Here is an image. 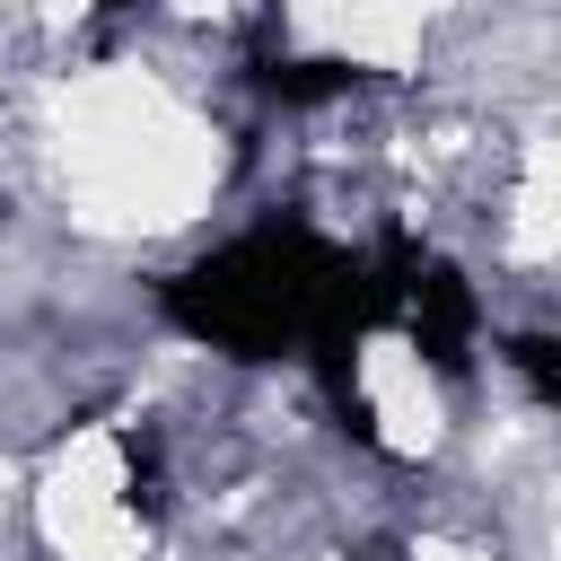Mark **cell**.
<instances>
[{
  "mask_svg": "<svg viewBox=\"0 0 561 561\" xmlns=\"http://www.w3.org/2000/svg\"><path fill=\"white\" fill-rule=\"evenodd\" d=\"M473 316H482V307H473V280H465L456 263H421L394 324L412 333V351H421L438 377H456V368L473 359Z\"/></svg>",
  "mask_w": 561,
  "mask_h": 561,
  "instance_id": "6da1fadb",
  "label": "cell"
},
{
  "mask_svg": "<svg viewBox=\"0 0 561 561\" xmlns=\"http://www.w3.org/2000/svg\"><path fill=\"white\" fill-rule=\"evenodd\" d=\"M508 368L526 377V394H535V403H552V412H561V333H517V342H508Z\"/></svg>",
  "mask_w": 561,
  "mask_h": 561,
  "instance_id": "3957f363",
  "label": "cell"
},
{
  "mask_svg": "<svg viewBox=\"0 0 561 561\" xmlns=\"http://www.w3.org/2000/svg\"><path fill=\"white\" fill-rule=\"evenodd\" d=\"M359 79H368V70H359V61H333V53H324V61H280V53H263V61H254V88L280 96V105H333V96H351Z\"/></svg>",
  "mask_w": 561,
  "mask_h": 561,
  "instance_id": "7a4b0ae2",
  "label": "cell"
},
{
  "mask_svg": "<svg viewBox=\"0 0 561 561\" xmlns=\"http://www.w3.org/2000/svg\"><path fill=\"white\" fill-rule=\"evenodd\" d=\"M123 500H131V517L167 508V491H158V438L149 430H123Z\"/></svg>",
  "mask_w": 561,
  "mask_h": 561,
  "instance_id": "277c9868",
  "label": "cell"
},
{
  "mask_svg": "<svg viewBox=\"0 0 561 561\" xmlns=\"http://www.w3.org/2000/svg\"><path fill=\"white\" fill-rule=\"evenodd\" d=\"M96 9H140V0H96Z\"/></svg>",
  "mask_w": 561,
  "mask_h": 561,
  "instance_id": "5b68a950",
  "label": "cell"
}]
</instances>
